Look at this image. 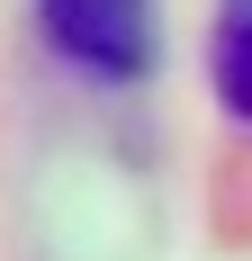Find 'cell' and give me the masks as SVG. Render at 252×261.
<instances>
[{"mask_svg":"<svg viewBox=\"0 0 252 261\" xmlns=\"http://www.w3.org/2000/svg\"><path fill=\"white\" fill-rule=\"evenodd\" d=\"M45 45L81 81H144L153 72V0H36Z\"/></svg>","mask_w":252,"mask_h":261,"instance_id":"6da1fadb","label":"cell"},{"mask_svg":"<svg viewBox=\"0 0 252 261\" xmlns=\"http://www.w3.org/2000/svg\"><path fill=\"white\" fill-rule=\"evenodd\" d=\"M207 81H216V108L234 126H252V0H216V27H207Z\"/></svg>","mask_w":252,"mask_h":261,"instance_id":"7a4b0ae2","label":"cell"}]
</instances>
